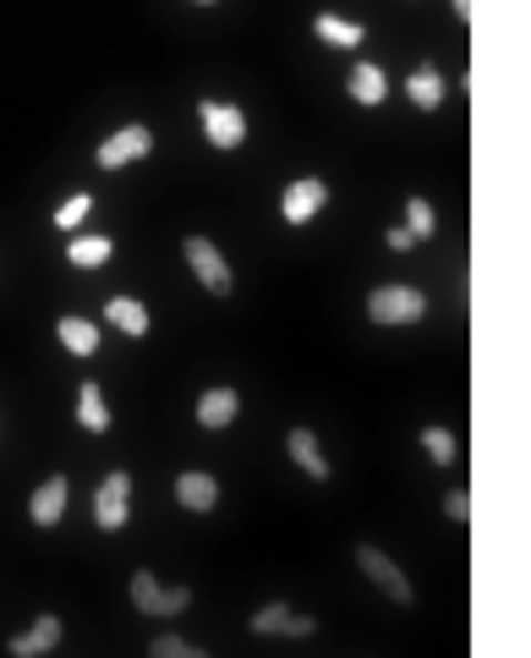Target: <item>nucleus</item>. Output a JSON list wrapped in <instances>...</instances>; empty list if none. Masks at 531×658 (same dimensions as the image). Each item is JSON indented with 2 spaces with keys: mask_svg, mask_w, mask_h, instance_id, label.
Masks as SVG:
<instances>
[{
  "mask_svg": "<svg viewBox=\"0 0 531 658\" xmlns=\"http://www.w3.org/2000/svg\"><path fill=\"white\" fill-rule=\"evenodd\" d=\"M149 654H154V658H197L203 648H197V642H181V637H154V642H149Z\"/></svg>",
  "mask_w": 531,
  "mask_h": 658,
  "instance_id": "393cba45",
  "label": "nucleus"
},
{
  "mask_svg": "<svg viewBox=\"0 0 531 658\" xmlns=\"http://www.w3.org/2000/svg\"><path fill=\"white\" fill-rule=\"evenodd\" d=\"M253 631L258 637H313V620L307 615H290L285 604H268L253 615Z\"/></svg>",
  "mask_w": 531,
  "mask_h": 658,
  "instance_id": "9b49d317",
  "label": "nucleus"
},
{
  "mask_svg": "<svg viewBox=\"0 0 531 658\" xmlns=\"http://www.w3.org/2000/svg\"><path fill=\"white\" fill-rule=\"evenodd\" d=\"M285 451H290V462H296V467L307 472L313 483H324V477H329V462H324V445H318V439H313L307 428H290Z\"/></svg>",
  "mask_w": 531,
  "mask_h": 658,
  "instance_id": "2eb2a0df",
  "label": "nucleus"
},
{
  "mask_svg": "<svg viewBox=\"0 0 531 658\" xmlns=\"http://www.w3.org/2000/svg\"><path fill=\"white\" fill-rule=\"evenodd\" d=\"M313 33H318L324 44H335V50H356V44H361V22H346V17H335V11H324V17L313 22Z\"/></svg>",
  "mask_w": 531,
  "mask_h": 658,
  "instance_id": "6ab92c4d",
  "label": "nucleus"
},
{
  "mask_svg": "<svg viewBox=\"0 0 531 658\" xmlns=\"http://www.w3.org/2000/svg\"><path fill=\"white\" fill-rule=\"evenodd\" d=\"M89 209H93V198H89V192H72V198H67V203L55 209V225H61V231H78Z\"/></svg>",
  "mask_w": 531,
  "mask_h": 658,
  "instance_id": "5701e85b",
  "label": "nucleus"
},
{
  "mask_svg": "<svg viewBox=\"0 0 531 658\" xmlns=\"http://www.w3.org/2000/svg\"><path fill=\"white\" fill-rule=\"evenodd\" d=\"M104 318H110L121 335H132V341L149 335V307H143L137 296H110V302H104Z\"/></svg>",
  "mask_w": 531,
  "mask_h": 658,
  "instance_id": "ddd939ff",
  "label": "nucleus"
},
{
  "mask_svg": "<svg viewBox=\"0 0 531 658\" xmlns=\"http://www.w3.org/2000/svg\"><path fill=\"white\" fill-rule=\"evenodd\" d=\"M154 149V132L149 126H121V132H110L104 143H99V171H121V165H132V160H143Z\"/></svg>",
  "mask_w": 531,
  "mask_h": 658,
  "instance_id": "0eeeda50",
  "label": "nucleus"
},
{
  "mask_svg": "<svg viewBox=\"0 0 531 658\" xmlns=\"http://www.w3.org/2000/svg\"><path fill=\"white\" fill-rule=\"evenodd\" d=\"M422 451H428L439 467H449V462H455V434H449V428H422Z\"/></svg>",
  "mask_w": 531,
  "mask_h": 658,
  "instance_id": "b1692460",
  "label": "nucleus"
},
{
  "mask_svg": "<svg viewBox=\"0 0 531 658\" xmlns=\"http://www.w3.org/2000/svg\"><path fill=\"white\" fill-rule=\"evenodd\" d=\"M197 121H203V138L214 143V149H242V138H247V115L236 110V104H225V99H203L197 104Z\"/></svg>",
  "mask_w": 531,
  "mask_h": 658,
  "instance_id": "f03ea898",
  "label": "nucleus"
},
{
  "mask_svg": "<svg viewBox=\"0 0 531 658\" xmlns=\"http://www.w3.org/2000/svg\"><path fill=\"white\" fill-rule=\"evenodd\" d=\"M110 253H115V242H110V236H78V242L67 247V259H72L78 270H99Z\"/></svg>",
  "mask_w": 531,
  "mask_h": 658,
  "instance_id": "412c9836",
  "label": "nucleus"
},
{
  "mask_svg": "<svg viewBox=\"0 0 531 658\" xmlns=\"http://www.w3.org/2000/svg\"><path fill=\"white\" fill-rule=\"evenodd\" d=\"M55 642H61V620H55V615H39L22 637H6V654L11 658H39V654H50Z\"/></svg>",
  "mask_w": 531,
  "mask_h": 658,
  "instance_id": "1a4fd4ad",
  "label": "nucleus"
},
{
  "mask_svg": "<svg viewBox=\"0 0 531 658\" xmlns=\"http://www.w3.org/2000/svg\"><path fill=\"white\" fill-rule=\"evenodd\" d=\"M346 89H351L356 104H384V99H389V78H384V67L361 61V67L351 72V83H346Z\"/></svg>",
  "mask_w": 531,
  "mask_h": 658,
  "instance_id": "f3484780",
  "label": "nucleus"
},
{
  "mask_svg": "<svg viewBox=\"0 0 531 658\" xmlns=\"http://www.w3.org/2000/svg\"><path fill=\"white\" fill-rule=\"evenodd\" d=\"M186 264H192V275L203 281V291L231 296V264H225V253H219L208 236H186Z\"/></svg>",
  "mask_w": 531,
  "mask_h": 658,
  "instance_id": "423d86ee",
  "label": "nucleus"
},
{
  "mask_svg": "<svg viewBox=\"0 0 531 658\" xmlns=\"http://www.w3.org/2000/svg\"><path fill=\"white\" fill-rule=\"evenodd\" d=\"M132 604H137L143 615H160V620H165V615H181V609L192 604V593H186V587H165L154 570H137V576H132Z\"/></svg>",
  "mask_w": 531,
  "mask_h": 658,
  "instance_id": "39448f33",
  "label": "nucleus"
},
{
  "mask_svg": "<svg viewBox=\"0 0 531 658\" xmlns=\"http://www.w3.org/2000/svg\"><path fill=\"white\" fill-rule=\"evenodd\" d=\"M356 565H361V576H367V581H372L384 598H395V604H411V598H417V593H411V581H406V570L389 560L384 549L361 544V549H356Z\"/></svg>",
  "mask_w": 531,
  "mask_h": 658,
  "instance_id": "7ed1b4c3",
  "label": "nucleus"
},
{
  "mask_svg": "<svg viewBox=\"0 0 531 658\" xmlns=\"http://www.w3.org/2000/svg\"><path fill=\"white\" fill-rule=\"evenodd\" d=\"M455 17H471V0H455Z\"/></svg>",
  "mask_w": 531,
  "mask_h": 658,
  "instance_id": "cd10ccee",
  "label": "nucleus"
},
{
  "mask_svg": "<svg viewBox=\"0 0 531 658\" xmlns=\"http://www.w3.org/2000/svg\"><path fill=\"white\" fill-rule=\"evenodd\" d=\"M324 203H329V188H324L318 176H302V182H290V188H285V198H279V214H285L290 225H307Z\"/></svg>",
  "mask_w": 531,
  "mask_h": 658,
  "instance_id": "6e6552de",
  "label": "nucleus"
},
{
  "mask_svg": "<svg viewBox=\"0 0 531 658\" xmlns=\"http://www.w3.org/2000/svg\"><path fill=\"white\" fill-rule=\"evenodd\" d=\"M443 516H449V522H460V527H466V522H471V494H466V488H455V494H449V499H443Z\"/></svg>",
  "mask_w": 531,
  "mask_h": 658,
  "instance_id": "a878e982",
  "label": "nucleus"
},
{
  "mask_svg": "<svg viewBox=\"0 0 531 658\" xmlns=\"http://www.w3.org/2000/svg\"><path fill=\"white\" fill-rule=\"evenodd\" d=\"M367 313H372V324L400 330V324H417V318L428 313V296H422L417 285H378V291L367 296Z\"/></svg>",
  "mask_w": 531,
  "mask_h": 658,
  "instance_id": "f257e3e1",
  "label": "nucleus"
},
{
  "mask_svg": "<svg viewBox=\"0 0 531 658\" xmlns=\"http://www.w3.org/2000/svg\"><path fill=\"white\" fill-rule=\"evenodd\" d=\"M126 510H132V477L126 472H110L93 494V527L104 533H121L126 527Z\"/></svg>",
  "mask_w": 531,
  "mask_h": 658,
  "instance_id": "20e7f679",
  "label": "nucleus"
},
{
  "mask_svg": "<svg viewBox=\"0 0 531 658\" xmlns=\"http://www.w3.org/2000/svg\"><path fill=\"white\" fill-rule=\"evenodd\" d=\"M384 242H389V247H395V253H411V247H417V236H411V231H406V225H395V231H389V236H384Z\"/></svg>",
  "mask_w": 531,
  "mask_h": 658,
  "instance_id": "bb28decb",
  "label": "nucleus"
},
{
  "mask_svg": "<svg viewBox=\"0 0 531 658\" xmlns=\"http://www.w3.org/2000/svg\"><path fill=\"white\" fill-rule=\"evenodd\" d=\"M433 225H439L433 203H428V198H406V231H411L417 242H428V236H433Z\"/></svg>",
  "mask_w": 531,
  "mask_h": 658,
  "instance_id": "4be33fe9",
  "label": "nucleus"
},
{
  "mask_svg": "<svg viewBox=\"0 0 531 658\" xmlns=\"http://www.w3.org/2000/svg\"><path fill=\"white\" fill-rule=\"evenodd\" d=\"M236 412H242V395L236 389H203V401H197V423L203 428H231Z\"/></svg>",
  "mask_w": 531,
  "mask_h": 658,
  "instance_id": "4468645a",
  "label": "nucleus"
},
{
  "mask_svg": "<svg viewBox=\"0 0 531 658\" xmlns=\"http://www.w3.org/2000/svg\"><path fill=\"white\" fill-rule=\"evenodd\" d=\"M28 516H33V527H55V522L67 516V477L39 483V488H33V499H28Z\"/></svg>",
  "mask_w": 531,
  "mask_h": 658,
  "instance_id": "9d476101",
  "label": "nucleus"
},
{
  "mask_svg": "<svg viewBox=\"0 0 531 658\" xmlns=\"http://www.w3.org/2000/svg\"><path fill=\"white\" fill-rule=\"evenodd\" d=\"M176 499L192 510V516H203V510H214V499H219V483L208 477V472H181L176 477Z\"/></svg>",
  "mask_w": 531,
  "mask_h": 658,
  "instance_id": "f8f14e48",
  "label": "nucleus"
},
{
  "mask_svg": "<svg viewBox=\"0 0 531 658\" xmlns=\"http://www.w3.org/2000/svg\"><path fill=\"white\" fill-rule=\"evenodd\" d=\"M55 330H61V346H67L72 357H93V352H99V330H93L89 318H78V313H67V318H61Z\"/></svg>",
  "mask_w": 531,
  "mask_h": 658,
  "instance_id": "a211bd4d",
  "label": "nucleus"
},
{
  "mask_svg": "<svg viewBox=\"0 0 531 658\" xmlns=\"http://www.w3.org/2000/svg\"><path fill=\"white\" fill-rule=\"evenodd\" d=\"M406 99H411L417 110H439L443 104V72L433 67V61H422V67L406 78Z\"/></svg>",
  "mask_w": 531,
  "mask_h": 658,
  "instance_id": "dca6fc26",
  "label": "nucleus"
},
{
  "mask_svg": "<svg viewBox=\"0 0 531 658\" xmlns=\"http://www.w3.org/2000/svg\"><path fill=\"white\" fill-rule=\"evenodd\" d=\"M78 423L89 428V434H104L110 428V406H104V395H99V384H83V395H78Z\"/></svg>",
  "mask_w": 531,
  "mask_h": 658,
  "instance_id": "aec40b11",
  "label": "nucleus"
}]
</instances>
